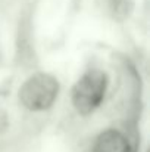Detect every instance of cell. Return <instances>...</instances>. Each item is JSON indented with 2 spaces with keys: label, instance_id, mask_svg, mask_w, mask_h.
I'll return each mask as SVG.
<instances>
[{
  "label": "cell",
  "instance_id": "1",
  "mask_svg": "<svg viewBox=\"0 0 150 152\" xmlns=\"http://www.w3.org/2000/svg\"><path fill=\"white\" fill-rule=\"evenodd\" d=\"M106 75L99 69L86 72L74 86L72 102L80 114H91L99 106L106 92Z\"/></svg>",
  "mask_w": 150,
  "mask_h": 152
},
{
  "label": "cell",
  "instance_id": "2",
  "mask_svg": "<svg viewBox=\"0 0 150 152\" xmlns=\"http://www.w3.org/2000/svg\"><path fill=\"white\" fill-rule=\"evenodd\" d=\"M59 84L49 74H36L21 87L19 98L31 111H43L51 106L57 96Z\"/></svg>",
  "mask_w": 150,
  "mask_h": 152
},
{
  "label": "cell",
  "instance_id": "3",
  "mask_svg": "<svg viewBox=\"0 0 150 152\" xmlns=\"http://www.w3.org/2000/svg\"><path fill=\"white\" fill-rule=\"evenodd\" d=\"M93 152H131L128 140L116 130H106L94 143Z\"/></svg>",
  "mask_w": 150,
  "mask_h": 152
}]
</instances>
